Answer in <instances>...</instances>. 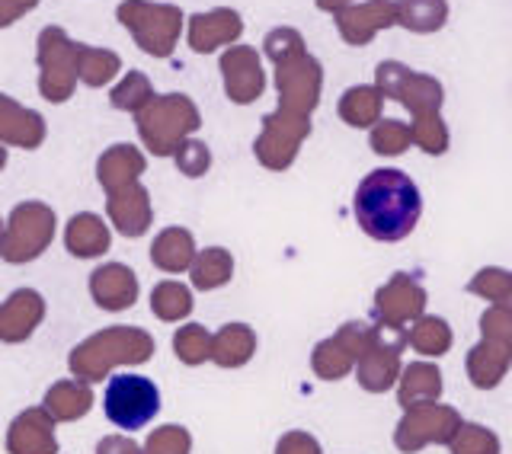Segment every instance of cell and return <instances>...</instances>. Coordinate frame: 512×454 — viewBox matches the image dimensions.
<instances>
[{"label": "cell", "mask_w": 512, "mask_h": 454, "mask_svg": "<svg viewBox=\"0 0 512 454\" xmlns=\"http://www.w3.org/2000/svg\"><path fill=\"white\" fill-rule=\"evenodd\" d=\"M266 135L260 138V144H256V154H260L269 167H282L285 160H292L295 154V141L308 132V125H304V119L292 116L288 109H282L279 116L266 119Z\"/></svg>", "instance_id": "11"}, {"label": "cell", "mask_w": 512, "mask_h": 454, "mask_svg": "<svg viewBox=\"0 0 512 454\" xmlns=\"http://www.w3.org/2000/svg\"><path fill=\"white\" fill-rule=\"evenodd\" d=\"M448 23V0H397V26L416 36L439 32Z\"/></svg>", "instance_id": "12"}, {"label": "cell", "mask_w": 512, "mask_h": 454, "mask_svg": "<svg viewBox=\"0 0 512 454\" xmlns=\"http://www.w3.org/2000/svg\"><path fill=\"white\" fill-rule=\"evenodd\" d=\"M240 36H244V20L231 7L192 13L186 26V42L199 55H212L221 45H237Z\"/></svg>", "instance_id": "9"}, {"label": "cell", "mask_w": 512, "mask_h": 454, "mask_svg": "<svg viewBox=\"0 0 512 454\" xmlns=\"http://www.w3.org/2000/svg\"><path fill=\"white\" fill-rule=\"evenodd\" d=\"M23 4H26V7H29V10H36V7H39V4H42V0H23Z\"/></svg>", "instance_id": "23"}, {"label": "cell", "mask_w": 512, "mask_h": 454, "mask_svg": "<svg viewBox=\"0 0 512 454\" xmlns=\"http://www.w3.org/2000/svg\"><path fill=\"white\" fill-rule=\"evenodd\" d=\"M416 138H420V144H423L426 151H432V154L445 151V128L436 119V112H429V116L416 119Z\"/></svg>", "instance_id": "19"}, {"label": "cell", "mask_w": 512, "mask_h": 454, "mask_svg": "<svg viewBox=\"0 0 512 454\" xmlns=\"http://www.w3.org/2000/svg\"><path fill=\"white\" fill-rule=\"evenodd\" d=\"M221 74H224V90H228L234 103H253L266 87L260 52L250 45H231L221 55Z\"/></svg>", "instance_id": "10"}, {"label": "cell", "mask_w": 512, "mask_h": 454, "mask_svg": "<svg viewBox=\"0 0 512 454\" xmlns=\"http://www.w3.org/2000/svg\"><path fill=\"white\" fill-rule=\"evenodd\" d=\"M26 13H32L23 0H0V29L13 26L16 20H23Z\"/></svg>", "instance_id": "21"}, {"label": "cell", "mask_w": 512, "mask_h": 454, "mask_svg": "<svg viewBox=\"0 0 512 454\" xmlns=\"http://www.w3.org/2000/svg\"><path fill=\"white\" fill-rule=\"evenodd\" d=\"M333 16L346 45H368L381 29L397 26V0H365L336 10Z\"/></svg>", "instance_id": "8"}, {"label": "cell", "mask_w": 512, "mask_h": 454, "mask_svg": "<svg viewBox=\"0 0 512 454\" xmlns=\"http://www.w3.org/2000/svg\"><path fill=\"white\" fill-rule=\"evenodd\" d=\"M352 0H317V10H324V13H336V10H343L349 7Z\"/></svg>", "instance_id": "22"}, {"label": "cell", "mask_w": 512, "mask_h": 454, "mask_svg": "<svg viewBox=\"0 0 512 454\" xmlns=\"http://www.w3.org/2000/svg\"><path fill=\"white\" fill-rule=\"evenodd\" d=\"M378 90L381 96H394V100L407 103L416 116H429L442 103V84L429 74H413L407 64L400 61H381L378 64Z\"/></svg>", "instance_id": "5"}, {"label": "cell", "mask_w": 512, "mask_h": 454, "mask_svg": "<svg viewBox=\"0 0 512 454\" xmlns=\"http://www.w3.org/2000/svg\"><path fill=\"white\" fill-rule=\"evenodd\" d=\"M276 84L282 93V109L308 112L311 106H317L320 84H324V71H320L317 58L301 55V58L276 64Z\"/></svg>", "instance_id": "7"}, {"label": "cell", "mask_w": 512, "mask_h": 454, "mask_svg": "<svg viewBox=\"0 0 512 454\" xmlns=\"http://www.w3.org/2000/svg\"><path fill=\"white\" fill-rule=\"evenodd\" d=\"M151 80L144 77L141 71H128V77L122 80V84L112 90V106L116 109H138L151 100Z\"/></svg>", "instance_id": "17"}, {"label": "cell", "mask_w": 512, "mask_h": 454, "mask_svg": "<svg viewBox=\"0 0 512 454\" xmlns=\"http://www.w3.org/2000/svg\"><path fill=\"white\" fill-rule=\"evenodd\" d=\"M103 410L112 426H119L125 432L144 429L160 410V391L151 378L119 371V375H112L106 384Z\"/></svg>", "instance_id": "3"}, {"label": "cell", "mask_w": 512, "mask_h": 454, "mask_svg": "<svg viewBox=\"0 0 512 454\" xmlns=\"http://www.w3.org/2000/svg\"><path fill=\"white\" fill-rule=\"evenodd\" d=\"M199 125V112L192 106L186 96L180 93H170V96H160L148 106V112L141 116V135L154 144L157 154L170 151V144L180 138L183 132Z\"/></svg>", "instance_id": "6"}, {"label": "cell", "mask_w": 512, "mask_h": 454, "mask_svg": "<svg viewBox=\"0 0 512 454\" xmlns=\"http://www.w3.org/2000/svg\"><path fill=\"white\" fill-rule=\"evenodd\" d=\"M116 20L132 32L135 45L151 58H170L186 26L180 7L157 4V0H122L116 7Z\"/></svg>", "instance_id": "2"}, {"label": "cell", "mask_w": 512, "mask_h": 454, "mask_svg": "<svg viewBox=\"0 0 512 454\" xmlns=\"http://www.w3.org/2000/svg\"><path fill=\"white\" fill-rule=\"evenodd\" d=\"M352 212H356L359 227L372 240L397 243L420 221L423 199L420 189H416V183L404 170L381 167L359 183L356 199H352Z\"/></svg>", "instance_id": "1"}, {"label": "cell", "mask_w": 512, "mask_h": 454, "mask_svg": "<svg viewBox=\"0 0 512 454\" xmlns=\"http://www.w3.org/2000/svg\"><path fill=\"white\" fill-rule=\"evenodd\" d=\"M372 144L378 154H404L407 151V128L397 122H384L375 128Z\"/></svg>", "instance_id": "18"}, {"label": "cell", "mask_w": 512, "mask_h": 454, "mask_svg": "<svg viewBox=\"0 0 512 454\" xmlns=\"http://www.w3.org/2000/svg\"><path fill=\"white\" fill-rule=\"evenodd\" d=\"M0 135L20 141V144H36L42 138V119L36 112L20 109L10 96L0 93Z\"/></svg>", "instance_id": "14"}, {"label": "cell", "mask_w": 512, "mask_h": 454, "mask_svg": "<svg viewBox=\"0 0 512 454\" xmlns=\"http://www.w3.org/2000/svg\"><path fill=\"white\" fill-rule=\"evenodd\" d=\"M180 170L183 173H189V176H202L205 173V167H208V151H205V144H199V141H189V144H183V151H180Z\"/></svg>", "instance_id": "20"}, {"label": "cell", "mask_w": 512, "mask_h": 454, "mask_svg": "<svg viewBox=\"0 0 512 454\" xmlns=\"http://www.w3.org/2000/svg\"><path fill=\"white\" fill-rule=\"evenodd\" d=\"M77 48L80 42H74L61 26H45L36 39V61H39V87L45 93V100L61 103L68 100L74 84H77Z\"/></svg>", "instance_id": "4"}, {"label": "cell", "mask_w": 512, "mask_h": 454, "mask_svg": "<svg viewBox=\"0 0 512 454\" xmlns=\"http://www.w3.org/2000/svg\"><path fill=\"white\" fill-rule=\"evenodd\" d=\"M119 71H122V58L116 52H109V48H93V45L80 42V48H77V74H80L84 84L103 87Z\"/></svg>", "instance_id": "13"}, {"label": "cell", "mask_w": 512, "mask_h": 454, "mask_svg": "<svg viewBox=\"0 0 512 454\" xmlns=\"http://www.w3.org/2000/svg\"><path fill=\"white\" fill-rule=\"evenodd\" d=\"M263 52L272 64H282V61H292V58H301L308 55L304 52V36L292 26H279L272 29L269 36L263 39Z\"/></svg>", "instance_id": "16"}, {"label": "cell", "mask_w": 512, "mask_h": 454, "mask_svg": "<svg viewBox=\"0 0 512 454\" xmlns=\"http://www.w3.org/2000/svg\"><path fill=\"white\" fill-rule=\"evenodd\" d=\"M381 90L378 87H349L343 93V100H340V116L349 122V125H356V128H365V125H372L378 116H381Z\"/></svg>", "instance_id": "15"}]
</instances>
